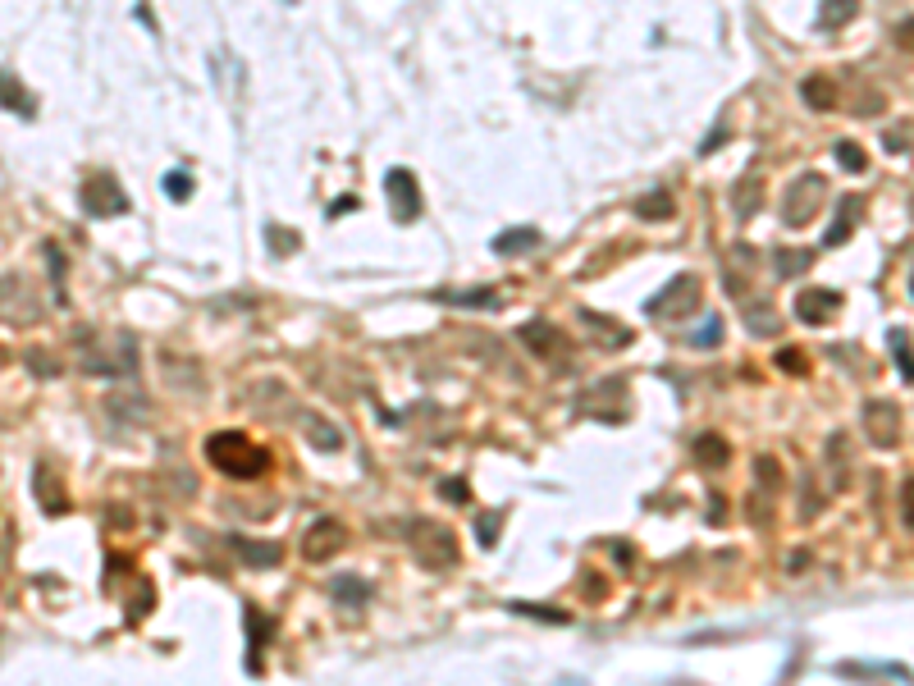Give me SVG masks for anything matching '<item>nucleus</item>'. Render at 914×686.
<instances>
[{"instance_id": "nucleus-1", "label": "nucleus", "mask_w": 914, "mask_h": 686, "mask_svg": "<svg viewBox=\"0 0 914 686\" xmlns=\"http://www.w3.org/2000/svg\"><path fill=\"white\" fill-rule=\"evenodd\" d=\"M206 462L216 467V471H225V476H234V480H256V476H265L270 453L256 449V444H252L247 435H238V431H220V435L206 440Z\"/></svg>"}, {"instance_id": "nucleus-2", "label": "nucleus", "mask_w": 914, "mask_h": 686, "mask_svg": "<svg viewBox=\"0 0 914 686\" xmlns=\"http://www.w3.org/2000/svg\"><path fill=\"white\" fill-rule=\"evenodd\" d=\"M823 197H827L823 174H814V170L796 174V179L787 183V197H782V225H787V229H805V225L823 211Z\"/></svg>"}, {"instance_id": "nucleus-3", "label": "nucleus", "mask_w": 914, "mask_h": 686, "mask_svg": "<svg viewBox=\"0 0 914 686\" xmlns=\"http://www.w3.org/2000/svg\"><path fill=\"white\" fill-rule=\"evenodd\" d=\"M411 554L420 559V568L444 572L457 563V535L439 522H411Z\"/></svg>"}, {"instance_id": "nucleus-4", "label": "nucleus", "mask_w": 914, "mask_h": 686, "mask_svg": "<svg viewBox=\"0 0 914 686\" xmlns=\"http://www.w3.org/2000/svg\"><path fill=\"white\" fill-rule=\"evenodd\" d=\"M699 293H705V284L695 280V274H681V280H672L663 293H654L645 302L650 316H668V320H690L695 307H699Z\"/></svg>"}, {"instance_id": "nucleus-5", "label": "nucleus", "mask_w": 914, "mask_h": 686, "mask_svg": "<svg viewBox=\"0 0 914 686\" xmlns=\"http://www.w3.org/2000/svg\"><path fill=\"white\" fill-rule=\"evenodd\" d=\"M83 211L97 216V220H110V216H124L128 211V197L119 188V179L110 170H97L88 183H83Z\"/></svg>"}, {"instance_id": "nucleus-6", "label": "nucleus", "mask_w": 914, "mask_h": 686, "mask_svg": "<svg viewBox=\"0 0 914 686\" xmlns=\"http://www.w3.org/2000/svg\"><path fill=\"white\" fill-rule=\"evenodd\" d=\"M384 192H389V206H393V220L398 225H411V220H420V183H416V174L411 170H389L384 174Z\"/></svg>"}, {"instance_id": "nucleus-7", "label": "nucleus", "mask_w": 914, "mask_h": 686, "mask_svg": "<svg viewBox=\"0 0 914 686\" xmlns=\"http://www.w3.org/2000/svg\"><path fill=\"white\" fill-rule=\"evenodd\" d=\"M343 544H347L343 522L320 517V522H311V526H307V535H302V554H307L311 563H325V559H334V554H338Z\"/></svg>"}, {"instance_id": "nucleus-8", "label": "nucleus", "mask_w": 914, "mask_h": 686, "mask_svg": "<svg viewBox=\"0 0 914 686\" xmlns=\"http://www.w3.org/2000/svg\"><path fill=\"white\" fill-rule=\"evenodd\" d=\"M864 435H869V444H878V449H896L900 444V412H896V403H869L864 407Z\"/></svg>"}, {"instance_id": "nucleus-9", "label": "nucleus", "mask_w": 914, "mask_h": 686, "mask_svg": "<svg viewBox=\"0 0 914 686\" xmlns=\"http://www.w3.org/2000/svg\"><path fill=\"white\" fill-rule=\"evenodd\" d=\"M836 311H841V293H832V289H800L796 302H791V316L805 320V325H823Z\"/></svg>"}, {"instance_id": "nucleus-10", "label": "nucleus", "mask_w": 914, "mask_h": 686, "mask_svg": "<svg viewBox=\"0 0 914 686\" xmlns=\"http://www.w3.org/2000/svg\"><path fill=\"white\" fill-rule=\"evenodd\" d=\"M522 338H526V348H531L535 357H558L562 348H568L553 320H531V325H522Z\"/></svg>"}, {"instance_id": "nucleus-11", "label": "nucleus", "mask_w": 914, "mask_h": 686, "mask_svg": "<svg viewBox=\"0 0 914 686\" xmlns=\"http://www.w3.org/2000/svg\"><path fill=\"white\" fill-rule=\"evenodd\" d=\"M860 216H864V201H860V197H841V201H836V220H832V229L823 234V243H827V247H841V243L851 238V229H855Z\"/></svg>"}, {"instance_id": "nucleus-12", "label": "nucleus", "mask_w": 914, "mask_h": 686, "mask_svg": "<svg viewBox=\"0 0 914 686\" xmlns=\"http://www.w3.org/2000/svg\"><path fill=\"white\" fill-rule=\"evenodd\" d=\"M0 110H14V115H37V106H32V97H28V88L14 79V69H0Z\"/></svg>"}, {"instance_id": "nucleus-13", "label": "nucleus", "mask_w": 914, "mask_h": 686, "mask_svg": "<svg viewBox=\"0 0 914 686\" xmlns=\"http://www.w3.org/2000/svg\"><path fill=\"white\" fill-rule=\"evenodd\" d=\"M489 247H494L499 256H526V252H535V247H540V229H531V225L503 229V234H499L494 243H489Z\"/></svg>"}, {"instance_id": "nucleus-14", "label": "nucleus", "mask_w": 914, "mask_h": 686, "mask_svg": "<svg viewBox=\"0 0 914 686\" xmlns=\"http://www.w3.org/2000/svg\"><path fill=\"white\" fill-rule=\"evenodd\" d=\"M745 329H750L754 338H772V334L782 329L778 307H772V302H754V307H745Z\"/></svg>"}, {"instance_id": "nucleus-15", "label": "nucleus", "mask_w": 914, "mask_h": 686, "mask_svg": "<svg viewBox=\"0 0 914 686\" xmlns=\"http://www.w3.org/2000/svg\"><path fill=\"white\" fill-rule=\"evenodd\" d=\"M636 216H641V220H654V225H659V220H672V216H677V201H672L668 188H654V192H645V197L636 201Z\"/></svg>"}, {"instance_id": "nucleus-16", "label": "nucleus", "mask_w": 914, "mask_h": 686, "mask_svg": "<svg viewBox=\"0 0 914 686\" xmlns=\"http://www.w3.org/2000/svg\"><path fill=\"white\" fill-rule=\"evenodd\" d=\"M809 265H814V252H805V247H778L772 252V270H778L782 280H800Z\"/></svg>"}, {"instance_id": "nucleus-17", "label": "nucleus", "mask_w": 914, "mask_h": 686, "mask_svg": "<svg viewBox=\"0 0 914 686\" xmlns=\"http://www.w3.org/2000/svg\"><path fill=\"white\" fill-rule=\"evenodd\" d=\"M860 14V0H823L818 5V28H846L851 19Z\"/></svg>"}, {"instance_id": "nucleus-18", "label": "nucleus", "mask_w": 914, "mask_h": 686, "mask_svg": "<svg viewBox=\"0 0 914 686\" xmlns=\"http://www.w3.org/2000/svg\"><path fill=\"white\" fill-rule=\"evenodd\" d=\"M695 462H699V467H727V462H732L727 440H723V435H699V440H695Z\"/></svg>"}, {"instance_id": "nucleus-19", "label": "nucleus", "mask_w": 914, "mask_h": 686, "mask_svg": "<svg viewBox=\"0 0 914 686\" xmlns=\"http://www.w3.org/2000/svg\"><path fill=\"white\" fill-rule=\"evenodd\" d=\"M329 590H334V599H338L343 608H366V599H371V586H366L362 577H338Z\"/></svg>"}, {"instance_id": "nucleus-20", "label": "nucleus", "mask_w": 914, "mask_h": 686, "mask_svg": "<svg viewBox=\"0 0 914 686\" xmlns=\"http://www.w3.org/2000/svg\"><path fill=\"white\" fill-rule=\"evenodd\" d=\"M846 435H832L827 440V467H832V486L841 490V486H851V462H846Z\"/></svg>"}, {"instance_id": "nucleus-21", "label": "nucleus", "mask_w": 914, "mask_h": 686, "mask_svg": "<svg viewBox=\"0 0 914 686\" xmlns=\"http://www.w3.org/2000/svg\"><path fill=\"white\" fill-rule=\"evenodd\" d=\"M800 97H805L809 110H832V106H836V88H832V79H818V74L800 83Z\"/></svg>"}, {"instance_id": "nucleus-22", "label": "nucleus", "mask_w": 914, "mask_h": 686, "mask_svg": "<svg viewBox=\"0 0 914 686\" xmlns=\"http://www.w3.org/2000/svg\"><path fill=\"white\" fill-rule=\"evenodd\" d=\"M37 499H42V513H64V490L55 486L51 490V462H37Z\"/></svg>"}, {"instance_id": "nucleus-23", "label": "nucleus", "mask_w": 914, "mask_h": 686, "mask_svg": "<svg viewBox=\"0 0 914 686\" xmlns=\"http://www.w3.org/2000/svg\"><path fill=\"white\" fill-rule=\"evenodd\" d=\"M759 197H763V183H759V179H741V183H736V192H732L736 220H750V216L759 211Z\"/></svg>"}, {"instance_id": "nucleus-24", "label": "nucleus", "mask_w": 914, "mask_h": 686, "mask_svg": "<svg viewBox=\"0 0 914 686\" xmlns=\"http://www.w3.org/2000/svg\"><path fill=\"white\" fill-rule=\"evenodd\" d=\"M234 549L252 563V568H265V563H279V544H256L247 535H234Z\"/></svg>"}, {"instance_id": "nucleus-25", "label": "nucleus", "mask_w": 914, "mask_h": 686, "mask_svg": "<svg viewBox=\"0 0 914 686\" xmlns=\"http://www.w3.org/2000/svg\"><path fill=\"white\" fill-rule=\"evenodd\" d=\"M832 156H836V165L846 170V174H864V170H869V152H864L860 143H836Z\"/></svg>"}, {"instance_id": "nucleus-26", "label": "nucleus", "mask_w": 914, "mask_h": 686, "mask_svg": "<svg viewBox=\"0 0 914 686\" xmlns=\"http://www.w3.org/2000/svg\"><path fill=\"white\" fill-rule=\"evenodd\" d=\"M307 444H316V449H325V453H334L338 444H343V435L329 426V422H320V417H311L307 422Z\"/></svg>"}, {"instance_id": "nucleus-27", "label": "nucleus", "mask_w": 914, "mask_h": 686, "mask_svg": "<svg viewBox=\"0 0 914 686\" xmlns=\"http://www.w3.org/2000/svg\"><path fill=\"white\" fill-rule=\"evenodd\" d=\"M841 672H851V677H873V672H882V677H900V681L914 677V672L900 668V663H841Z\"/></svg>"}, {"instance_id": "nucleus-28", "label": "nucleus", "mask_w": 914, "mask_h": 686, "mask_svg": "<svg viewBox=\"0 0 914 686\" xmlns=\"http://www.w3.org/2000/svg\"><path fill=\"white\" fill-rule=\"evenodd\" d=\"M247 632H252V668H256V650L274 636V617H261L256 608H247Z\"/></svg>"}, {"instance_id": "nucleus-29", "label": "nucleus", "mask_w": 914, "mask_h": 686, "mask_svg": "<svg viewBox=\"0 0 914 686\" xmlns=\"http://www.w3.org/2000/svg\"><path fill=\"white\" fill-rule=\"evenodd\" d=\"M891 353H896V362H900V375H905V380H914V353H909V338H905V329H891Z\"/></svg>"}, {"instance_id": "nucleus-30", "label": "nucleus", "mask_w": 914, "mask_h": 686, "mask_svg": "<svg viewBox=\"0 0 914 686\" xmlns=\"http://www.w3.org/2000/svg\"><path fill=\"white\" fill-rule=\"evenodd\" d=\"M754 476H759V486H763V490H778V486H782L778 458H759V462H754Z\"/></svg>"}, {"instance_id": "nucleus-31", "label": "nucleus", "mask_w": 914, "mask_h": 686, "mask_svg": "<svg viewBox=\"0 0 914 686\" xmlns=\"http://www.w3.org/2000/svg\"><path fill=\"white\" fill-rule=\"evenodd\" d=\"M499 526H503V513H485V517L475 522V540H480V544L489 549V544L499 540Z\"/></svg>"}, {"instance_id": "nucleus-32", "label": "nucleus", "mask_w": 914, "mask_h": 686, "mask_svg": "<svg viewBox=\"0 0 914 686\" xmlns=\"http://www.w3.org/2000/svg\"><path fill=\"white\" fill-rule=\"evenodd\" d=\"M165 192H170L174 201H188V197H192V174H183V170L165 174Z\"/></svg>"}, {"instance_id": "nucleus-33", "label": "nucleus", "mask_w": 914, "mask_h": 686, "mask_svg": "<svg viewBox=\"0 0 914 686\" xmlns=\"http://www.w3.org/2000/svg\"><path fill=\"white\" fill-rule=\"evenodd\" d=\"M581 316H586V320H590V325H595V329H599V334H608V343H626V338H631V334H626V329H622V325H613V320H604V316H599V311H581Z\"/></svg>"}, {"instance_id": "nucleus-34", "label": "nucleus", "mask_w": 914, "mask_h": 686, "mask_svg": "<svg viewBox=\"0 0 914 686\" xmlns=\"http://www.w3.org/2000/svg\"><path fill=\"white\" fill-rule=\"evenodd\" d=\"M517 613H526V617H540V623H572V613H553V608H544V604H512Z\"/></svg>"}, {"instance_id": "nucleus-35", "label": "nucleus", "mask_w": 914, "mask_h": 686, "mask_svg": "<svg viewBox=\"0 0 914 686\" xmlns=\"http://www.w3.org/2000/svg\"><path fill=\"white\" fill-rule=\"evenodd\" d=\"M778 366L791 371V375H805V371H809V362H805L800 348H778Z\"/></svg>"}, {"instance_id": "nucleus-36", "label": "nucleus", "mask_w": 914, "mask_h": 686, "mask_svg": "<svg viewBox=\"0 0 914 686\" xmlns=\"http://www.w3.org/2000/svg\"><path fill=\"white\" fill-rule=\"evenodd\" d=\"M444 298L462 307H499V293H444Z\"/></svg>"}, {"instance_id": "nucleus-37", "label": "nucleus", "mask_w": 914, "mask_h": 686, "mask_svg": "<svg viewBox=\"0 0 914 686\" xmlns=\"http://www.w3.org/2000/svg\"><path fill=\"white\" fill-rule=\"evenodd\" d=\"M439 495H444L448 504H471V486H466V480H444Z\"/></svg>"}, {"instance_id": "nucleus-38", "label": "nucleus", "mask_w": 914, "mask_h": 686, "mask_svg": "<svg viewBox=\"0 0 914 686\" xmlns=\"http://www.w3.org/2000/svg\"><path fill=\"white\" fill-rule=\"evenodd\" d=\"M718 338H723V320H718V316H709L705 325H699L695 343H699V348H709V343H718Z\"/></svg>"}, {"instance_id": "nucleus-39", "label": "nucleus", "mask_w": 914, "mask_h": 686, "mask_svg": "<svg viewBox=\"0 0 914 686\" xmlns=\"http://www.w3.org/2000/svg\"><path fill=\"white\" fill-rule=\"evenodd\" d=\"M900 517H905V526H914V476L905 480V490H900Z\"/></svg>"}, {"instance_id": "nucleus-40", "label": "nucleus", "mask_w": 914, "mask_h": 686, "mask_svg": "<svg viewBox=\"0 0 914 686\" xmlns=\"http://www.w3.org/2000/svg\"><path fill=\"white\" fill-rule=\"evenodd\" d=\"M882 147H887V152H909V128H891V133L882 137Z\"/></svg>"}, {"instance_id": "nucleus-41", "label": "nucleus", "mask_w": 914, "mask_h": 686, "mask_svg": "<svg viewBox=\"0 0 914 686\" xmlns=\"http://www.w3.org/2000/svg\"><path fill=\"white\" fill-rule=\"evenodd\" d=\"M896 46H900V51H914V19L896 23Z\"/></svg>"}, {"instance_id": "nucleus-42", "label": "nucleus", "mask_w": 914, "mask_h": 686, "mask_svg": "<svg viewBox=\"0 0 914 686\" xmlns=\"http://www.w3.org/2000/svg\"><path fill=\"white\" fill-rule=\"evenodd\" d=\"M270 247H279V252H293V234H289V229H274V225H270Z\"/></svg>"}, {"instance_id": "nucleus-43", "label": "nucleus", "mask_w": 914, "mask_h": 686, "mask_svg": "<svg viewBox=\"0 0 914 686\" xmlns=\"http://www.w3.org/2000/svg\"><path fill=\"white\" fill-rule=\"evenodd\" d=\"M28 366H32V371H37V375H55V371H60V366H55V362H46V357H37V348H32V353H28Z\"/></svg>"}, {"instance_id": "nucleus-44", "label": "nucleus", "mask_w": 914, "mask_h": 686, "mask_svg": "<svg viewBox=\"0 0 914 686\" xmlns=\"http://www.w3.org/2000/svg\"><path fill=\"white\" fill-rule=\"evenodd\" d=\"M723 137H727V128H714V133L705 137V147H699V152H705V156H709L714 147H723Z\"/></svg>"}, {"instance_id": "nucleus-45", "label": "nucleus", "mask_w": 914, "mask_h": 686, "mask_svg": "<svg viewBox=\"0 0 914 686\" xmlns=\"http://www.w3.org/2000/svg\"><path fill=\"white\" fill-rule=\"evenodd\" d=\"M353 206H357V197H338V201L329 206V216H343V211H353Z\"/></svg>"}]
</instances>
